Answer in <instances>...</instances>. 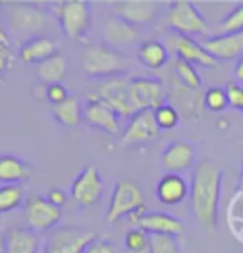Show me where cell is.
Listing matches in <instances>:
<instances>
[{"label":"cell","mask_w":243,"mask_h":253,"mask_svg":"<svg viewBox=\"0 0 243 253\" xmlns=\"http://www.w3.org/2000/svg\"><path fill=\"white\" fill-rule=\"evenodd\" d=\"M57 20L69 39L82 40L92 29V7L85 0H65L57 7Z\"/></svg>","instance_id":"cell-4"},{"label":"cell","mask_w":243,"mask_h":253,"mask_svg":"<svg viewBox=\"0 0 243 253\" xmlns=\"http://www.w3.org/2000/svg\"><path fill=\"white\" fill-rule=\"evenodd\" d=\"M173 45H175V52H177V58H182V60L192 63V65L205 67V69L217 67L218 62L195 39L185 37V35H177L173 40Z\"/></svg>","instance_id":"cell-19"},{"label":"cell","mask_w":243,"mask_h":253,"mask_svg":"<svg viewBox=\"0 0 243 253\" xmlns=\"http://www.w3.org/2000/svg\"><path fill=\"white\" fill-rule=\"evenodd\" d=\"M0 253H5V237L0 235Z\"/></svg>","instance_id":"cell-39"},{"label":"cell","mask_w":243,"mask_h":253,"mask_svg":"<svg viewBox=\"0 0 243 253\" xmlns=\"http://www.w3.org/2000/svg\"><path fill=\"white\" fill-rule=\"evenodd\" d=\"M97 240V233L79 227H64L52 230L47 235L42 250L43 253H83L92 242Z\"/></svg>","instance_id":"cell-5"},{"label":"cell","mask_w":243,"mask_h":253,"mask_svg":"<svg viewBox=\"0 0 243 253\" xmlns=\"http://www.w3.org/2000/svg\"><path fill=\"white\" fill-rule=\"evenodd\" d=\"M130 100L138 110H157L166 103V90L162 80L155 77H135L130 79Z\"/></svg>","instance_id":"cell-8"},{"label":"cell","mask_w":243,"mask_h":253,"mask_svg":"<svg viewBox=\"0 0 243 253\" xmlns=\"http://www.w3.org/2000/svg\"><path fill=\"white\" fill-rule=\"evenodd\" d=\"M82 119L85 124L93 126L97 130L109 133V135H119L120 133V117L119 114L107 105L105 102L90 98L87 105L82 110Z\"/></svg>","instance_id":"cell-12"},{"label":"cell","mask_w":243,"mask_h":253,"mask_svg":"<svg viewBox=\"0 0 243 253\" xmlns=\"http://www.w3.org/2000/svg\"><path fill=\"white\" fill-rule=\"evenodd\" d=\"M7 15L13 30L27 32V34L40 32L47 25L48 20V15L43 8L29 5V3H15V5L8 8Z\"/></svg>","instance_id":"cell-13"},{"label":"cell","mask_w":243,"mask_h":253,"mask_svg":"<svg viewBox=\"0 0 243 253\" xmlns=\"http://www.w3.org/2000/svg\"><path fill=\"white\" fill-rule=\"evenodd\" d=\"M47 200L50 202L52 205L62 209V207L65 205V202H67V193L64 192V190H60V188H50L47 192Z\"/></svg>","instance_id":"cell-37"},{"label":"cell","mask_w":243,"mask_h":253,"mask_svg":"<svg viewBox=\"0 0 243 253\" xmlns=\"http://www.w3.org/2000/svg\"><path fill=\"white\" fill-rule=\"evenodd\" d=\"M173 72L183 87L190 90H199L202 87V77L199 70L195 69V65H192V63L182 60V58H177L173 63Z\"/></svg>","instance_id":"cell-27"},{"label":"cell","mask_w":243,"mask_h":253,"mask_svg":"<svg viewBox=\"0 0 243 253\" xmlns=\"http://www.w3.org/2000/svg\"><path fill=\"white\" fill-rule=\"evenodd\" d=\"M155 114V122L159 125L160 130H173L180 122V114L173 105H165L159 107L157 110H154Z\"/></svg>","instance_id":"cell-30"},{"label":"cell","mask_w":243,"mask_h":253,"mask_svg":"<svg viewBox=\"0 0 243 253\" xmlns=\"http://www.w3.org/2000/svg\"><path fill=\"white\" fill-rule=\"evenodd\" d=\"M143 213H145V202L140 187L130 180H120L119 183H115L107 209V221L114 225L125 216H130L135 221Z\"/></svg>","instance_id":"cell-3"},{"label":"cell","mask_w":243,"mask_h":253,"mask_svg":"<svg viewBox=\"0 0 243 253\" xmlns=\"http://www.w3.org/2000/svg\"><path fill=\"white\" fill-rule=\"evenodd\" d=\"M103 192H105V185H103L102 175L98 171L97 165L93 164L87 165L80 171L77 177H75L70 188L72 198L82 209H87V207H92L100 202Z\"/></svg>","instance_id":"cell-9"},{"label":"cell","mask_w":243,"mask_h":253,"mask_svg":"<svg viewBox=\"0 0 243 253\" xmlns=\"http://www.w3.org/2000/svg\"><path fill=\"white\" fill-rule=\"evenodd\" d=\"M24 202V190L20 185H2L0 187V215L19 209Z\"/></svg>","instance_id":"cell-28"},{"label":"cell","mask_w":243,"mask_h":253,"mask_svg":"<svg viewBox=\"0 0 243 253\" xmlns=\"http://www.w3.org/2000/svg\"><path fill=\"white\" fill-rule=\"evenodd\" d=\"M82 67L88 77L110 79L125 75L130 67V58L109 45H90L82 53Z\"/></svg>","instance_id":"cell-2"},{"label":"cell","mask_w":243,"mask_h":253,"mask_svg":"<svg viewBox=\"0 0 243 253\" xmlns=\"http://www.w3.org/2000/svg\"><path fill=\"white\" fill-rule=\"evenodd\" d=\"M92 98L105 102L119 114V117H132L135 114V108L130 100V79L125 75L105 79L98 85L97 93Z\"/></svg>","instance_id":"cell-7"},{"label":"cell","mask_w":243,"mask_h":253,"mask_svg":"<svg viewBox=\"0 0 243 253\" xmlns=\"http://www.w3.org/2000/svg\"><path fill=\"white\" fill-rule=\"evenodd\" d=\"M103 40L109 47H120V45H128L138 39L137 27L130 25L128 22L122 20L120 17H109L103 24Z\"/></svg>","instance_id":"cell-21"},{"label":"cell","mask_w":243,"mask_h":253,"mask_svg":"<svg viewBox=\"0 0 243 253\" xmlns=\"http://www.w3.org/2000/svg\"><path fill=\"white\" fill-rule=\"evenodd\" d=\"M45 97H47V100L50 102L53 107H55V105H60L62 102H65L67 98L70 97V93L62 84H53V85H47V88H45Z\"/></svg>","instance_id":"cell-35"},{"label":"cell","mask_w":243,"mask_h":253,"mask_svg":"<svg viewBox=\"0 0 243 253\" xmlns=\"http://www.w3.org/2000/svg\"><path fill=\"white\" fill-rule=\"evenodd\" d=\"M225 92L228 97V107L243 112V85L237 82H228L225 85Z\"/></svg>","instance_id":"cell-34"},{"label":"cell","mask_w":243,"mask_h":253,"mask_svg":"<svg viewBox=\"0 0 243 253\" xmlns=\"http://www.w3.org/2000/svg\"><path fill=\"white\" fill-rule=\"evenodd\" d=\"M155 195L163 205H178L190 197V185L180 173H166L157 183Z\"/></svg>","instance_id":"cell-18"},{"label":"cell","mask_w":243,"mask_h":253,"mask_svg":"<svg viewBox=\"0 0 243 253\" xmlns=\"http://www.w3.org/2000/svg\"><path fill=\"white\" fill-rule=\"evenodd\" d=\"M39 253H43V250H42V248H40V252Z\"/></svg>","instance_id":"cell-41"},{"label":"cell","mask_w":243,"mask_h":253,"mask_svg":"<svg viewBox=\"0 0 243 253\" xmlns=\"http://www.w3.org/2000/svg\"><path fill=\"white\" fill-rule=\"evenodd\" d=\"M223 171L210 158H202L195 165L190 185V205L193 216L208 232L218 227L220 195Z\"/></svg>","instance_id":"cell-1"},{"label":"cell","mask_w":243,"mask_h":253,"mask_svg":"<svg viewBox=\"0 0 243 253\" xmlns=\"http://www.w3.org/2000/svg\"><path fill=\"white\" fill-rule=\"evenodd\" d=\"M160 128L155 122L154 110H138L130 119L128 125L125 126L122 133L120 143L122 145H135V143L150 142L159 137Z\"/></svg>","instance_id":"cell-11"},{"label":"cell","mask_w":243,"mask_h":253,"mask_svg":"<svg viewBox=\"0 0 243 253\" xmlns=\"http://www.w3.org/2000/svg\"><path fill=\"white\" fill-rule=\"evenodd\" d=\"M220 34H243V3L237 5L218 25Z\"/></svg>","instance_id":"cell-32"},{"label":"cell","mask_w":243,"mask_h":253,"mask_svg":"<svg viewBox=\"0 0 243 253\" xmlns=\"http://www.w3.org/2000/svg\"><path fill=\"white\" fill-rule=\"evenodd\" d=\"M83 253H117V250H115V247L112 242L97 238L95 242L90 243V245L87 247V250H85Z\"/></svg>","instance_id":"cell-36"},{"label":"cell","mask_w":243,"mask_h":253,"mask_svg":"<svg viewBox=\"0 0 243 253\" xmlns=\"http://www.w3.org/2000/svg\"><path fill=\"white\" fill-rule=\"evenodd\" d=\"M168 25L177 32V35H203L208 30L205 17L195 7L193 2L188 0H177L168 8Z\"/></svg>","instance_id":"cell-6"},{"label":"cell","mask_w":243,"mask_h":253,"mask_svg":"<svg viewBox=\"0 0 243 253\" xmlns=\"http://www.w3.org/2000/svg\"><path fill=\"white\" fill-rule=\"evenodd\" d=\"M67 70H69V62H67V57L62 52H58L57 55L47 58L45 62L37 65L39 79L47 85L62 84V80L67 77Z\"/></svg>","instance_id":"cell-25"},{"label":"cell","mask_w":243,"mask_h":253,"mask_svg":"<svg viewBox=\"0 0 243 253\" xmlns=\"http://www.w3.org/2000/svg\"><path fill=\"white\" fill-rule=\"evenodd\" d=\"M205 107L211 112H223L228 107V97L225 88L222 87H211L203 95Z\"/></svg>","instance_id":"cell-33"},{"label":"cell","mask_w":243,"mask_h":253,"mask_svg":"<svg viewBox=\"0 0 243 253\" xmlns=\"http://www.w3.org/2000/svg\"><path fill=\"white\" fill-rule=\"evenodd\" d=\"M25 220L35 233L52 232L62 220V209L52 205L47 197H32L25 203Z\"/></svg>","instance_id":"cell-10"},{"label":"cell","mask_w":243,"mask_h":253,"mask_svg":"<svg viewBox=\"0 0 243 253\" xmlns=\"http://www.w3.org/2000/svg\"><path fill=\"white\" fill-rule=\"evenodd\" d=\"M159 12V3L154 0H120L115 3L114 13L130 25L150 24Z\"/></svg>","instance_id":"cell-15"},{"label":"cell","mask_w":243,"mask_h":253,"mask_svg":"<svg viewBox=\"0 0 243 253\" xmlns=\"http://www.w3.org/2000/svg\"><path fill=\"white\" fill-rule=\"evenodd\" d=\"M150 253H180L178 238L173 235H150Z\"/></svg>","instance_id":"cell-31"},{"label":"cell","mask_w":243,"mask_h":253,"mask_svg":"<svg viewBox=\"0 0 243 253\" xmlns=\"http://www.w3.org/2000/svg\"><path fill=\"white\" fill-rule=\"evenodd\" d=\"M233 75H235V82L243 85V55L237 60L235 69H233Z\"/></svg>","instance_id":"cell-38"},{"label":"cell","mask_w":243,"mask_h":253,"mask_svg":"<svg viewBox=\"0 0 243 253\" xmlns=\"http://www.w3.org/2000/svg\"><path fill=\"white\" fill-rule=\"evenodd\" d=\"M202 47L215 60H233L243 53V34H218L202 40Z\"/></svg>","instance_id":"cell-16"},{"label":"cell","mask_w":243,"mask_h":253,"mask_svg":"<svg viewBox=\"0 0 243 253\" xmlns=\"http://www.w3.org/2000/svg\"><path fill=\"white\" fill-rule=\"evenodd\" d=\"M58 53L57 43L52 39L45 37V35H35V37L25 40L20 45V60L29 65H39Z\"/></svg>","instance_id":"cell-20"},{"label":"cell","mask_w":243,"mask_h":253,"mask_svg":"<svg viewBox=\"0 0 243 253\" xmlns=\"http://www.w3.org/2000/svg\"><path fill=\"white\" fill-rule=\"evenodd\" d=\"M53 117L65 126H77L82 122V108H80L79 98L70 95L65 102L52 108Z\"/></svg>","instance_id":"cell-26"},{"label":"cell","mask_w":243,"mask_h":253,"mask_svg":"<svg viewBox=\"0 0 243 253\" xmlns=\"http://www.w3.org/2000/svg\"><path fill=\"white\" fill-rule=\"evenodd\" d=\"M30 178V167L15 155H0V182L19 185Z\"/></svg>","instance_id":"cell-23"},{"label":"cell","mask_w":243,"mask_h":253,"mask_svg":"<svg viewBox=\"0 0 243 253\" xmlns=\"http://www.w3.org/2000/svg\"><path fill=\"white\" fill-rule=\"evenodd\" d=\"M240 190H243V165H242V170H240V183H238Z\"/></svg>","instance_id":"cell-40"},{"label":"cell","mask_w":243,"mask_h":253,"mask_svg":"<svg viewBox=\"0 0 243 253\" xmlns=\"http://www.w3.org/2000/svg\"><path fill=\"white\" fill-rule=\"evenodd\" d=\"M125 248L128 253H150V235L140 228H132L125 233Z\"/></svg>","instance_id":"cell-29"},{"label":"cell","mask_w":243,"mask_h":253,"mask_svg":"<svg viewBox=\"0 0 243 253\" xmlns=\"http://www.w3.org/2000/svg\"><path fill=\"white\" fill-rule=\"evenodd\" d=\"M197 148L187 140H177L165 147L162 153V164L168 173H182L195 165Z\"/></svg>","instance_id":"cell-14"},{"label":"cell","mask_w":243,"mask_h":253,"mask_svg":"<svg viewBox=\"0 0 243 253\" xmlns=\"http://www.w3.org/2000/svg\"><path fill=\"white\" fill-rule=\"evenodd\" d=\"M135 225L148 235H173V237H180L185 228L182 220L165 211H145L135 220Z\"/></svg>","instance_id":"cell-17"},{"label":"cell","mask_w":243,"mask_h":253,"mask_svg":"<svg viewBox=\"0 0 243 253\" xmlns=\"http://www.w3.org/2000/svg\"><path fill=\"white\" fill-rule=\"evenodd\" d=\"M40 238L30 228H13L5 235V253H39Z\"/></svg>","instance_id":"cell-22"},{"label":"cell","mask_w":243,"mask_h":253,"mask_svg":"<svg viewBox=\"0 0 243 253\" xmlns=\"http://www.w3.org/2000/svg\"><path fill=\"white\" fill-rule=\"evenodd\" d=\"M137 58L150 70H159L168 62V50L159 40H145L137 50Z\"/></svg>","instance_id":"cell-24"}]
</instances>
